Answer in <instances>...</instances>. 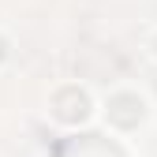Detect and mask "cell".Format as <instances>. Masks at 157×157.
Returning a JSON list of instances; mask_svg holds the SVG:
<instances>
[{
  "label": "cell",
  "mask_w": 157,
  "mask_h": 157,
  "mask_svg": "<svg viewBox=\"0 0 157 157\" xmlns=\"http://www.w3.org/2000/svg\"><path fill=\"white\" fill-rule=\"evenodd\" d=\"M4 56H8V41H4V37H0V60H4Z\"/></svg>",
  "instance_id": "obj_4"
},
{
  "label": "cell",
  "mask_w": 157,
  "mask_h": 157,
  "mask_svg": "<svg viewBox=\"0 0 157 157\" xmlns=\"http://www.w3.org/2000/svg\"><path fill=\"white\" fill-rule=\"evenodd\" d=\"M153 45H157V41H153Z\"/></svg>",
  "instance_id": "obj_5"
},
{
  "label": "cell",
  "mask_w": 157,
  "mask_h": 157,
  "mask_svg": "<svg viewBox=\"0 0 157 157\" xmlns=\"http://www.w3.org/2000/svg\"><path fill=\"white\" fill-rule=\"evenodd\" d=\"M109 124H116V127H139L142 124V116H146V105H142V97L139 94H116V97H109Z\"/></svg>",
  "instance_id": "obj_3"
},
{
  "label": "cell",
  "mask_w": 157,
  "mask_h": 157,
  "mask_svg": "<svg viewBox=\"0 0 157 157\" xmlns=\"http://www.w3.org/2000/svg\"><path fill=\"white\" fill-rule=\"evenodd\" d=\"M56 157H124V150L101 135H75L56 146Z\"/></svg>",
  "instance_id": "obj_1"
},
{
  "label": "cell",
  "mask_w": 157,
  "mask_h": 157,
  "mask_svg": "<svg viewBox=\"0 0 157 157\" xmlns=\"http://www.w3.org/2000/svg\"><path fill=\"white\" fill-rule=\"evenodd\" d=\"M52 112H56V120H64V124H82L86 116H90V97H86V90H78V86L56 90Z\"/></svg>",
  "instance_id": "obj_2"
}]
</instances>
